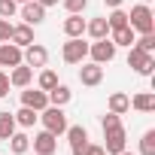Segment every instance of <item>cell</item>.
Here are the masks:
<instances>
[{"label": "cell", "mask_w": 155, "mask_h": 155, "mask_svg": "<svg viewBox=\"0 0 155 155\" xmlns=\"http://www.w3.org/2000/svg\"><path fill=\"white\" fill-rule=\"evenodd\" d=\"M128 28H131L134 34H155V12H152L146 3L131 6V12H128Z\"/></svg>", "instance_id": "6da1fadb"}, {"label": "cell", "mask_w": 155, "mask_h": 155, "mask_svg": "<svg viewBox=\"0 0 155 155\" xmlns=\"http://www.w3.org/2000/svg\"><path fill=\"white\" fill-rule=\"evenodd\" d=\"M40 122H43V128L49 131V134H55V137H61L64 131H67V113H64V107H46V110H40V116H37Z\"/></svg>", "instance_id": "7a4b0ae2"}, {"label": "cell", "mask_w": 155, "mask_h": 155, "mask_svg": "<svg viewBox=\"0 0 155 155\" xmlns=\"http://www.w3.org/2000/svg\"><path fill=\"white\" fill-rule=\"evenodd\" d=\"M128 67H131L137 76H152V70H155V55H152V52H143V49H137V46H131V49H128Z\"/></svg>", "instance_id": "3957f363"}, {"label": "cell", "mask_w": 155, "mask_h": 155, "mask_svg": "<svg viewBox=\"0 0 155 155\" xmlns=\"http://www.w3.org/2000/svg\"><path fill=\"white\" fill-rule=\"evenodd\" d=\"M61 58L67 64H82L88 58V43H82V37H67V43L61 46Z\"/></svg>", "instance_id": "277c9868"}, {"label": "cell", "mask_w": 155, "mask_h": 155, "mask_svg": "<svg viewBox=\"0 0 155 155\" xmlns=\"http://www.w3.org/2000/svg\"><path fill=\"white\" fill-rule=\"evenodd\" d=\"M116 49H119V46H116L110 37L88 43V55H91V61H94V64H101V67H104V64H110V61L116 58Z\"/></svg>", "instance_id": "5b68a950"}, {"label": "cell", "mask_w": 155, "mask_h": 155, "mask_svg": "<svg viewBox=\"0 0 155 155\" xmlns=\"http://www.w3.org/2000/svg\"><path fill=\"white\" fill-rule=\"evenodd\" d=\"M128 143V134L122 125H113V128H104V152L107 155H119Z\"/></svg>", "instance_id": "8992f818"}, {"label": "cell", "mask_w": 155, "mask_h": 155, "mask_svg": "<svg viewBox=\"0 0 155 155\" xmlns=\"http://www.w3.org/2000/svg\"><path fill=\"white\" fill-rule=\"evenodd\" d=\"M46 61H49V49L46 46H40V43H31V46H25L21 49V64H28V67H46Z\"/></svg>", "instance_id": "52a82bcc"}, {"label": "cell", "mask_w": 155, "mask_h": 155, "mask_svg": "<svg viewBox=\"0 0 155 155\" xmlns=\"http://www.w3.org/2000/svg\"><path fill=\"white\" fill-rule=\"evenodd\" d=\"M67 140H70V152L73 155H82L85 152V146H88V131L82 128V125H67Z\"/></svg>", "instance_id": "ba28073f"}, {"label": "cell", "mask_w": 155, "mask_h": 155, "mask_svg": "<svg viewBox=\"0 0 155 155\" xmlns=\"http://www.w3.org/2000/svg\"><path fill=\"white\" fill-rule=\"evenodd\" d=\"M21 107H31V110L40 113V110L49 107V94H46L43 88H31V85H28V88H21Z\"/></svg>", "instance_id": "9c48e42d"}, {"label": "cell", "mask_w": 155, "mask_h": 155, "mask_svg": "<svg viewBox=\"0 0 155 155\" xmlns=\"http://www.w3.org/2000/svg\"><path fill=\"white\" fill-rule=\"evenodd\" d=\"M31 143H34V152H37V155H55V152H58V137L49 134L46 128H43L40 134H34Z\"/></svg>", "instance_id": "30bf717a"}, {"label": "cell", "mask_w": 155, "mask_h": 155, "mask_svg": "<svg viewBox=\"0 0 155 155\" xmlns=\"http://www.w3.org/2000/svg\"><path fill=\"white\" fill-rule=\"evenodd\" d=\"M79 82H82L85 88L101 85V82H104V67H101V64H94V61L82 64V67H79Z\"/></svg>", "instance_id": "8fae6325"}, {"label": "cell", "mask_w": 155, "mask_h": 155, "mask_svg": "<svg viewBox=\"0 0 155 155\" xmlns=\"http://www.w3.org/2000/svg\"><path fill=\"white\" fill-rule=\"evenodd\" d=\"M21 18H25V25L37 28L46 21V6H40L37 0H28V3H21Z\"/></svg>", "instance_id": "7c38bea8"}, {"label": "cell", "mask_w": 155, "mask_h": 155, "mask_svg": "<svg viewBox=\"0 0 155 155\" xmlns=\"http://www.w3.org/2000/svg\"><path fill=\"white\" fill-rule=\"evenodd\" d=\"M18 64H21V49H18L15 43H9V40L0 43V67H9V70H12V67H18Z\"/></svg>", "instance_id": "4fadbf2b"}, {"label": "cell", "mask_w": 155, "mask_h": 155, "mask_svg": "<svg viewBox=\"0 0 155 155\" xmlns=\"http://www.w3.org/2000/svg\"><path fill=\"white\" fill-rule=\"evenodd\" d=\"M31 79H34V67H28V64H18V67L9 70V85L12 88H28Z\"/></svg>", "instance_id": "5bb4252c"}, {"label": "cell", "mask_w": 155, "mask_h": 155, "mask_svg": "<svg viewBox=\"0 0 155 155\" xmlns=\"http://www.w3.org/2000/svg\"><path fill=\"white\" fill-rule=\"evenodd\" d=\"M9 43H15L18 49H25V46H31L34 43V28L31 25H12V34H9Z\"/></svg>", "instance_id": "9a60e30c"}, {"label": "cell", "mask_w": 155, "mask_h": 155, "mask_svg": "<svg viewBox=\"0 0 155 155\" xmlns=\"http://www.w3.org/2000/svg\"><path fill=\"white\" fill-rule=\"evenodd\" d=\"M64 34H67V37H82V34H85V18H82V12H70V15L64 18Z\"/></svg>", "instance_id": "2e32d148"}, {"label": "cell", "mask_w": 155, "mask_h": 155, "mask_svg": "<svg viewBox=\"0 0 155 155\" xmlns=\"http://www.w3.org/2000/svg\"><path fill=\"white\" fill-rule=\"evenodd\" d=\"M85 34H88L91 40H104V37H110V25H107V15L85 21Z\"/></svg>", "instance_id": "e0dca14e"}, {"label": "cell", "mask_w": 155, "mask_h": 155, "mask_svg": "<svg viewBox=\"0 0 155 155\" xmlns=\"http://www.w3.org/2000/svg\"><path fill=\"white\" fill-rule=\"evenodd\" d=\"M107 107H110V113L125 116V113L131 110V97H128L125 91H113V94H110V101H107Z\"/></svg>", "instance_id": "ac0fdd59"}, {"label": "cell", "mask_w": 155, "mask_h": 155, "mask_svg": "<svg viewBox=\"0 0 155 155\" xmlns=\"http://www.w3.org/2000/svg\"><path fill=\"white\" fill-rule=\"evenodd\" d=\"M46 94H49V104H52V107H67L70 97H73V91H70L64 82H58V85H55L52 91H46Z\"/></svg>", "instance_id": "d6986e66"}, {"label": "cell", "mask_w": 155, "mask_h": 155, "mask_svg": "<svg viewBox=\"0 0 155 155\" xmlns=\"http://www.w3.org/2000/svg\"><path fill=\"white\" fill-rule=\"evenodd\" d=\"M131 107H134L137 113H152V110H155V94H152V91H140V94L131 97Z\"/></svg>", "instance_id": "ffe728a7"}, {"label": "cell", "mask_w": 155, "mask_h": 155, "mask_svg": "<svg viewBox=\"0 0 155 155\" xmlns=\"http://www.w3.org/2000/svg\"><path fill=\"white\" fill-rule=\"evenodd\" d=\"M110 40L116 43V46H134V40H137V34L131 31V28H116V31H110Z\"/></svg>", "instance_id": "44dd1931"}, {"label": "cell", "mask_w": 155, "mask_h": 155, "mask_svg": "<svg viewBox=\"0 0 155 155\" xmlns=\"http://www.w3.org/2000/svg\"><path fill=\"white\" fill-rule=\"evenodd\" d=\"M6 143H9L12 155H25V152L31 149V137H28V134H18V131H15V134H12V137L6 140Z\"/></svg>", "instance_id": "7402d4cb"}, {"label": "cell", "mask_w": 155, "mask_h": 155, "mask_svg": "<svg viewBox=\"0 0 155 155\" xmlns=\"http://www.w3.org/2000/svg\"><path fill=\"white\" fill-rule=\"evenodd\" d=\"M37 110H31V107H21L18 113H12V119H15V125H21V128H34V122H37Z\"/></svg>", "instance_id": "603a6c76"}, {"label": "cell", "mask_w": 155, "mask_h": 155, "mask_svg": "<svg viewBox=\"0 0 155 155\" xmlns=\"http://www.w3.org/2000/svg\"><path fill=\"white\" fill-rule=\"evenodd\" d=\"M15 119H12V113H0V140H9L12 134H15Z\"/></svg>", "instance_id": "cb8c5ba5"}, {"label": "cell", "mask_w": 155, "mask_h": 155, "mask_svg": "<svg viewBox=\"0 0 155 155\" xmlns=\"http://www.w3.org/2000/svg\"><path fill=\"white\" fill-rule=\"evenodd\" d=\"M58 85V73L55 70H49V67H43V73H40V82H37V88H43V91H52Z\"/></svg>", "instance_id": "d4e9b609"}, {"label": "cell", "mask_w": 155, "mask_h": 155, "mask_svg": "<svg viewBox=\"0 0 155 155\" xmlns=\"http://www.w3.org/2000/svg\"><path fill=\"white\" fill-rule=\"evenodd\" d=\"M107 25H110V31H116V28H128V12L119 6V9H113L110 15H107Z\"/></svg>", "instance_id": "484cf974"}, {"label": "cell", "mask_w": 155, "mask_h": 155, "mask_svg": "<svg viewBox=\"0 0 155 155\" xmlns=\"http://www.w3.org/2000/svg\"><path fill=\"white\" fill-rule=\"evenodd\" d=\"M140 155H155V131H146L140 137Z\"/></svg>", "instance_id": "4316f807"}, {"label": "cell", "mask_w": 155, "mask_h": 155, "mask_svg": "<svg viewBox=\"0 0 155 155\" xmlns=\"http://www.w3.org/2000/svg\"><path fill=\"white\" fill-rule=\"evenodd\" d=\"M134 46L143 49V52H155V34H140V37L134 40Z\"/></svg>", "instance_id": "83f0119b"}, {"label": "cell", "mask_w": 155, "mask_h": 155, "mask_svg": "<svg viewBox=\"0 0 155 155\" xmlns=\"http://www.w3.org/2000/svg\"><path fill=\"white\" fill-rule=\"evenodd\" d=\"M18 12V3L15 0H0V18H12Z\"/></svg>", "instance_id": "f1b7e54d"}, {"label": "cell", "mask_w": 155, "mask_h": 155, "mask_svg": "<svg viewBox=\"0 0 155 155\" xmlns=\"http://www.w3.org/2000/svg\"><path fill=\"white\" fill-rule=\"evenodd\" d=\"M61 3H64L67 12H82V9L88 6V0H61Z\"/></svg>", "instance_id": "f546056e"}, {"label": "cell", "mask_w": 155, "mask_h": 155, "mask_svg": "<svg viewBox=\"0 0 155 155\" xmlns=\"http://www.w3.org/2000/svg\"><path fill=\"white\" fill-rule=\"evenodd\" d=\"M9 34H12L9 18H0V43H6V40H9Z\"/></svg>", "instance_id": "4dcf8cb0"}, {"label": "cell", "mask_w": 155, "mask_h": 155, "mask_svg": "<svg viewBox=\"0 0 155 155\" xmlns=\"http://www.w3.org/2000/svg\"><path fill=\"white\" fill-rule=\"evenodd\" d=\"M9 94V73H0V97Z\"/></svg>", "instance_id": "1f68e13d"}, {"label": "cell", "mask_w": 155, "mask_h": 155, "mask_svg": "<svg viewBox=\"0 0 155 155\" xmlns=\"http://www.w3.org/2000/svg\"><path fill=\"white\" fill-rule=\"evenodd\" d=\"M82 155H107V152H104V146H97V143H88Z\"/></svg>", "instance_id": "d6a6232c"}, {"label": "cell", "mask_w": 155, "mask_h": 155, "mask_svg": "<svg viewBox=\"0 0 155 155\" xmlns=\"http://www.w3.org/2000/svg\"><path fill=\"white\" fill-rule=\"evenodd\" d=\"M104 3H107V6H110V9H119V6H122V3H125V0H104Z\"/></svg>", "instance_id": "836d02e7"}, {"label": "cell", "mask_w": 155, "mask_h": 155, "mask_svg": "<svg viewBox=\"0 0 155 155\" xmlns=\"http://www.w3.org/2000/svg\"><path fill=\"white\" fill-rule=\"evenodd\" d=\"M37 3H40V6H46V9H49V6H58V0H37Z\"/></svg>", "instance_id": "e575fe53"}, {"label": "cell", "mask_w": 155, "mask_h": 155, "mask_svg": "<svg viewBox=\"0 0 155 155\" xmlns=\"http://www.w3.org/2000/svg\"><path fill=\"white\" fill-rule=\"evenodd\" d=\"M119 155H137V152H128V149H122V152H119Z\"/></svg>", "instance_id": "d590c367"}, {"label": "cell", "mask_w": 155, "mask_h": 155, "mask_svg": "<svg viewBox=\"0 0 155 155\" xmlns=\"http://www.w3.org/2000/svg\"><path fill=\"white\" fill-rule=\"evenodd\" d=\"M15 3H28V0H15Z\"/></svg>", "instance_id": "8d00e7d4"}]
</instances>
